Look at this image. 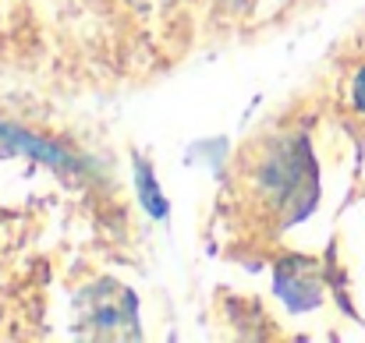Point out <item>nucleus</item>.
<instances>
[{"instance_id":"nucleus-1","label":"nucleus","mask_w":365,"mask_h":343,"mask_svg":"<svg viewBox=\"0 0 365 343\" xmlns=\"http://www.w3.org/2000/svg\"><path fill=\"white\" fill-rule=\"evenodd\" d=\"M327 114L323 93L294 96L266 117L220 177L213 206V244L238 262H262L284 233L319 202V163L312 127Z\"/></svg>"},{"instance_id":"nucleus-2","label":"nucleus","mask_w":365,"mask_h":343,"mask_svg":"<svg viewBox=\"0 0 365 343\" xmlns=\"http://www.w3.org/2000/svg\"><path fill=\"white\" fill-rule=\"evenodd\" d=\"M327 114L344 124L359 142L365 134V25H359L330 57V68L319 78Z\"/></svg>"}]
</instances>
